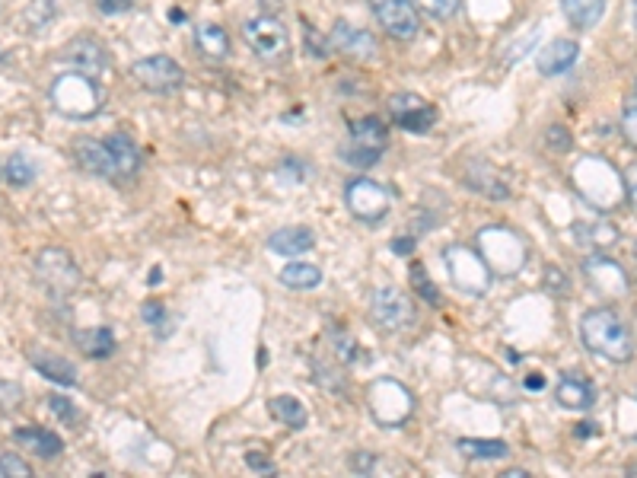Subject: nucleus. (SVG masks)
<instances>
[{
  "mask_svg": "<svg viewBox=\"0 0 637 478\" xmlns=\"http://www.w3.org/2000/svg\"><path fill=\"white\" fill-rule=\"evenodd\" d=\"M74 160H77V166L83 169V173L99 176V179H115L106 141H96V138L74 141Z\"/></svg>",
  "mask_w": 637,
  "mask_h": 478,
  "instance_id": "20",
  "label": "nucleus"
},
{
  "mask_svg": "<svg viewBox=\"0 0 637 478\" xmlns=\"http://www.w3.org/2000/svg\"><path fill=\"white\" fill-rule=\"evenodd\" d=\"M131 77L141 83L147 93L169 96V93H176L182 87L185 71L179 67V61L169 58V55H147V58L131 64Z\"/></svg>",
  "mask_w": 637,
  "mask_h": 478,
  "instance_id": "11",
  "label": "nucleus"
},
{
  "mask_svg": "<svg viewBox=\"0 0 637 478\" xmlns=\"http://www.w3.org/2000/svg\"><path fill=\"white\" fill-rule=\"evenodd\" d=\"M507 478H529V472H523V469H510V472H504Z\"/></svg>",
  "mask_w": 637,
  "mask_h": 478,
  "instance_id": "50",
  "label": "nucleus"
},
{
  "mask_svg": "<svg viewBox=\"0 0 637 478\" xmlns=\"http://www.w3.org/2000/svg\"><path fill=\"white\" fill-rule=\"evenodd\" d=\"M580 338L593 354L606 357L609 364H628L634 357L631 329L622 322V316H618L615 310H609V306H596V310L583 313Z\"/></svg>",
  "mask_w": 637,
  "mask_h": 478,
  "instance_id": "1",
  "label": "nucleus"
},
{
  "mask_svg": "<svg viewBox=\"0 0 637 478\" xmlns=\"http://www.w3.org/2000/svg\"><path fill=\"white\" fill-rule=\"evenodd\" d=\"M268 412H271L274 421H281V424H287V428H294V431L306 428V421H309L306 405L300 399H294V396H274L268 402Z\"/></svg>",
  "mask_w": 637,
  "mask_h": 478,
  "instance_id": "29",
  "label": "nucleus"
},
{
  "mask_svg": "<svg viewBox=\"0 0 637 478\" xmlns=\"http://www.w3.org/2000/svg\"><path fill=\"white\" fill-rule=\"evenodd\" d=\"M23 405V386L13 380H0V408L13 412V408Z\"/></svg>",
  "mask_w": 637,
  "mask_h": 478,
  "instance_id": "39",
  "label": "nucleus"
},
{
  "mask_svg": "<svg viewBox=\"0 0 637 478\" xmlns=\"http://www.w3.org/2000/svg\"><path fill=\"white\" fill-rule=\"evenodd\" d=\"M634 26H637V0H634Z\"/></svg>",
  "mask_w": 637,
  "mask_h": 478,
  "instance_id": "51",
  "label": "nucleus"
},
{
  "mask_svg": "<svg viewBox=\"0 0 637 478\" xmlns=\"http://www.w3.org/2000/svg\"><path fill=\"white\" fill-rule=\"evenodd\" d=\"M29 364L36 367L42 377H48L51 383H61V386H77V367L67 361V357H61V354H51V351H36L32 348L29 351Z\"/></svg>",
  "mask_w": 637,
  "mask_h": 478,
  "instance_id": "22",
  "label": "nucleus"
},
{
  "mask_svg": "<svg viewBox=\"0 0 637 478\" xmlns=\"http://www.w3.org/2000/svg\"><path fill=\"white\" fill-rule=\"evenodd\" d=\"M622 134H625V141L637 150V106H628L622 112Z\"/></svg>",
  "mask_w": 637,
  "mask_h": 478,
  "instance_id": "42",
  "label": "nucleus"
},
{
  "mask_svg": "<svg viewBox=\"0 0 637 478\" xmlns=\"http://www.w3.org/2000/svg\"><path fill=\"white\" fill-rule=\"evenodd\" d=\"M13 440L20 443L23 450L29 453H36L42 459H55L61 450H64V443L55 431H45V428H20L13 434Z\"/></svg>",
  "mask_w": 637,
  "mask_h": 478,
  "instance_id": "25",
  "label": "nucleus"
},
{
  "mask_svg": "<svg viewBox=\"0 0 637 478\" xmlns=\"http://www.w3.org/2000/svg\"><path fill=\"white\" fill-rule=\"evenodd\" d=\"M99 10L106 13V16H122L134 7V0H96Z\"/></svg>",
  "mask_w": 637,
  "mask_h": 478,
  "instance_id": "43",
  "label": "nucleus"
},
{
  "mask_svg": "<svg viewBox=\"0 0 637 478\" xmlns=\"http://www.w3.org/2000/svg\"><path fill=\"white\" fill-rule=\"evenodd\" d=\"M195 48L208 61H223L230 55V36L227 29L217 23H198L195 26Z\"/></svg>",
  "mask_w": 637,
  "mask_h": 478,
  "instance_id": "24",
  "label": "nucleus"
},
{
  "mask_svg": "<svg viewBox=\"0 0 637 478\" xmlns=\"http://www.w3.org/2000/svg\"><path fill=\"white\" fill-rule=\"evenodd\" d=\"M284 4H287V0H262V7H265L268 13H278Z\"/></svg>",
  "mask_w": 637,
  "mask_h": 478,
  "instance_id": "49",
  "label": "nucleus"
},
{
  "mask_svg": "<svg viewBox=\"0 0 637 478\" xmlns=\"http://www.w3.org/2000/svg\"><path fill=\"white\" fill-rule=\"evenodd\" d=\"M249 466H252V469H265V472H271V469H274V463H271V459L258 456V453H249Z\"/></svg>",
  "mask_w": 637,
  "mask_h": 478,
  "instance_id": "47",
  "label": "nucleus"
},
{
  "mask_svg": "<svg viewBox=\"0 0 637 478\" xmlns=\"http://www.w3.org/2000/svg\"><path fill=\"white\" fill-rule=\"evenodd\" d=\"M332 335H335V351H338V357H341V361H351V357H354V341L348 338V335H341L338 329H332Z\"/></svg>",
  "mask_w": 637,
  "mask_h": 478,
  "instance_id": "44",
  "label": "nucleus"
},
{
  "mask_svg": "<svg viewBox=\"0 0 637 478\" xmlns=\"http://www.w3.org/2000/svg\"><path fill=\"white\" fill-rule=\"evenodd\" d=\"M370 316L386 332H402L415 322V303L395 284H380L370 294Z\"/></svg>",
  "mask_w": 637,
  "mask_h": 478,
  "instance_id": "10",
  "label": "nucleus"
},
{
  "mask_svg": "<svg viewBox=\"0 0 637 478\" xmlns=\"http://www.w3.org/2000/svg\"><path fill=\"white\" fill-rule=\"evenodd\" d=\"M29 478L32 475V466L26 463L23 456H16V453H0V478Z\"/></svg>",
  "mask_w": 637,
  "mask_h": 478,
  "instance_id": "38",
  "label": "nucleus"
},
{
  "mask_svg": "<svg viewBox=\"0 0 637 478\" xmlns=\"http://www.w3.org/2000/svg\"><path fill=\"white\" fill-rule=\"evenodd\" d=\"M443 265H446V275H450L453 287L462 290V294L469 297H485L491 290L494 281V271L488 268V262L481 259V252L472 246H446L443 249Z\"/></svg>",
  "mask_w": 637,
  "mask_h": 478,
  "instance_id": "5",
  "label": "nucleus"
},
{
  "mask_svg": "<svg viewBox=\"0 0 637 478\" xmlns=\"http://www.w3.org/2000/svg\"><path fill=\"white\" fill-rule=\"evenodd\" d=\"M338 157L344 160V163H351V166H357V169H367V166H373L376 160L383 157L380 150H370V147H364V144H357V141H348L341 150H338Z\"/></svg>",
  "mask_w": 637,
  "mask_h": 478,
  "instance_id": "34",
  "label": "nucleus"
},
{
  "mask_svg": "<svg viewBox=\"0 0 637 478\" xmlns=\"http://www.w3.org/2000/svg\"><path fill=\"white\" fill-rule=\"evenodd\" d=\"M574 236L577 243L583 249H609L618 243V230L612 224H606V220H593V224H577L574 227Z\"/></svg>",
  "mask_w": 637,
  "mask_h": 478,
  "instance_id": "30",
  "label": "nucleus"
},
{
  "mask_svg": "<svg viewBox=\"0 0 637 478\" xmlns=\"http://www.w3.org/2000/svg\"><path fill=\"white\" fill-rule=\"evenodd\" d=\"M475 249L481 252V259H485L488 268L497 271V275H516V271H523V265L529 262L526 239L504 224L481 227L478 236H475Z\"/></svg>",
  "mask_w": 637,
  "mask_h": 478,
  "instance_id": "4",
  "label": "nucleus"
},
{
  "mask_svg": "<svg viewBox=\"0 0 637 478\" xmlns=\"http://www.w3.org/2000/svg\"><path fill=\"white\" fill-rule=\"evenodd\" d=\"M466 185L472 192H478V195H485V198H491V201H507L510 198V185H507V179L497 173V169L491 166V163H485V160H472L469 166H466Z\"/></svg>",
  "mask_w": 637,
  "mask_h": 478,
  "instance_id": "16",
  "label": "nucleus"
},
{
  "mask_svg": "<svg viewBox=\"0 0 637 478\" xmlns=\"http://www.w3.org/2000/svg\"><path fill=\"white\" fill-rule=\"evenodd\" d=\"M370 10L392 39L411 42L421 32V16L411 0H370Z\"/></svg>",
  "mask_w": 637,
  "mask_h": 478,
  "instance_id": "13",
  "label": "nucleus"
},
{
  "mask_svg": "<svg viewBox=\"0 0 637 478\" xmlns=\"http://www.w3.org/2000/svg\"><path fill=\"white\" fill-rule=\"evenodd\" d=\"M243 39L252 55L265 64H284L290 58V32L274 13L252 16L243 23Z\"/></svg>",
  "mask_w": 637,
  "mask_h": 478,
  "instance_id": "7",
  "label": "nucleus"
},
{
  "mask_svg": "<svg viewBox=\"0 0 637 478\" xmlns=\"http://www.w3.org/2000/svg\"><path fill=\"white\" fill-rule=\"evenodd\" d=\"M622 182H625V195H628V198H637V163H631V166L625 169Z\"/></svg>",
  "mask_w": 637,
  "mask_h": 478,
  "instance_id": "45",
  "label": "nucleus"
},
{
  "mask_svg": "<svg viewBox=\"0 0 637 478\" xmlns=\"http://www.w3.org/2000/svg\"><path fill=\"white\" fill-rule=\"evenodd\" d=\"M344 204H348V211L360 220V224H380V220L392 211V192L376 179L357 176L344 185Z\"/></svg>",
  "mask_w": 637,
  "mask_h": 478,
  "instance_id": "9",
  "label": "nucleus"
},
{
  "mask_svg": "<svg viewBox=\"0 0 637 478\" xmlns=\"http://www.w3.org/2000/svg\"><path fill=\"white\" fill-rule=\"evenodd\" d=\"M459 450H462V456H469V459H504L510 453V447L504 440H481V437L459 440Z\"/></svg>",
  "mask_w": 637,
  "mask_h": 478,
  "instance_id": "32",
  "label": "nucleus"
},
{
  "mask_svg": "<svg viewBox=\"0 0 637 478\" xmlns=\"http://www.w3.org/2000/svg\"><path fill=\"white\" fill-rule=\"evenodd\" d=\"M36 281L45 287L48 297L64 300L80 287L83 275H80V265L74 262L71 252L61 249V246H48V249L39 252V259H36Z\"/></svg>",
  "mask_w": 637,
  "mask_h": 478,
  "instance_id": "8",
  "label": "nucleus"
},
{
  "mask_svg": "<svg viewBox=\"0 0 637 478\" xmlns=\"http://www.w3.org/2000/svg\"><path fill=\"white\" fill-rule=\"evenodd\" d=\"M313 246H316V233L309 227H284V230H274L268 236V249L278 252V255H287V259L306 255Z\"/></svg>",
  "mask_w": 637,
  "mask_h": 478,
  "instance_id": "23",
  "label": "nucleus"
},
{
  "mask_svg": "<svg viewBox=\"0 0 637 478\" xmlns=\"http://www.w3.org/2000/svg\"><path fill=\"white\" fill-rule=\"evenodd\" d=\"M351 141L364 144L370 150H386L389 147V128L380 122L376 115H364V118H354L351 122Z\"/></svg>",
  "mask_w": 637,
  "mask_h": 478,
  "instance_id": "26",
  "label": "nucleus"
},
{
  "mask_svg": "<svg viewBox=\"0 0 637 478\" xmlns=\"http://www.w3.org/2000/svg\"><path fill=\"white\" fill-rule=\"evenodd\" d=\"M545 141H548V147H552L555 153H567V150H571V134H567L564 128H548V134H545Z\"/></svg>",
  "mask_w": 637,
  "mask_h": 478,
  "instance_id": "41",
  "label": "nucleus"
},
{
  "mask_svg": "<svg viewBox=\"0 0 637 478\" xmlns=\"http://www.w3.org/2000/svg\"><path fill=\"white\" fill-rule=\"evenodd\" d=\"M338 51H344L348 58H357V61H370L376 58V39L370 36L367 29L360 26H351V23H338L332 29V39H329Z\"/></svg>",
  "mask_w": 637,
  "mask_h": 478,
  "instance_id": "18",
  "label": "nucleus"
},
{
  "mask_svg": "<svg viewBox=\"0 0 637 478\" xmlns=\"http://www.w3.org/2000/svg\"><path fill=\"white\" fill-rule=\"evenodd\" d=\"M74 341L86 357H112L115 354V335L106 326L80 329V332H74Z\"/></svg>",
  "mask_w": 637,
  "mask_h": 478,
  "instance_id": "28",
  "label": "nucleus"
},
{
  "mask_svg": "<svg viewBox=\"0 0 637 478\" xmlns=\"http://www.w3.org/2000/svg\"><path fill=\"white\" fill-rule=\"evenodd\" d=\"M411 287H415V294H421L424 303L440 306V290H437L434 281H430V275H427L424 265H411Z\"/></svg>",
  "mask_w": 637,
  "mask_h": 478,
  "instance_id": "35",
  "label": "nucleus"
},
{
  "mask_svg": "<svg viewBox=\"0 0 637 478\" xmlns=\"http://www.w3.org/2000/svg\"><path fill=\"white\" fill-rule=\"evenodd\" d=\"M561 10L574 29H593L606 13V0H561Z\"/></svg>",
  "mask_w": 637,
  "mask_h": 478,
  "instance_id": "27",
  "label": "nucleus"
},
{
  "mask_svg": "<svg viewBox=\"0 0 637 478\" xmlns=\"http://www.w3.org/2000/svg\"><path fill=\"white\" fill-rule=\"evenodd\" d=\"M577 58H580V45L574 39H555L539 51L536 67H539L542 77H558L564 71H571V67L577 64Z\"/></svg>",
  "mask_w": 637,
  "mask_h": 478,
  "instance_id": "17",
  "label": "nucleus"
},
{
  "mask_svg": "<svg viewBox=\"0 0 637 478\" xmlns=\"http://www.w3.org/2000/svg\"><path fill=\"white\" fill-rule=\"evenodd\" d=\"M48 402H51V412H55L58 418H64L67 424H80V412L71 405V399H64V396H48Z\"/></svg>",
  "mask_w": 637,
  "mask_h": 478,
  "instance_id": "40",
  "label": "nucleus"
},
{
  "mask_svg": "<svg viewBox=\"0 0 637 478\" xmlns=\"http://www.w3.org/2000/svg\"><path fill=\"white\" fill-rule=\"evenodd\" d=\"M281 284L284 287H294V290H313L322 284V268L319 265H309V262H290L281 271Z\"/></svg>",
  "mask_w": 637,
  "mask_h": 478,
  "instance_id": "31",
  "label": "nucleus"
},
{
  "mask_svg": "<svg viewBox=\"0 0 637 478\" xmlns=\"http://www.w3.org/2000/svg\"><path fill=\"white\" fill-rule=\"evenodd\" d=\"M411 249H415V246H411V239H392V252L395 255H408Z\"/></svg>",
  "mask_w": 637,
  "mask_h": 478,
  "instance_id": "48",
  "label": "nucleus"
},
{
  "mask_svg": "<svg viewBox=\"0 0 637 478\" xmlns=\"http://www.w3.org/2000/svg\"><path fill=\"white\" fill-rule=\"evenodd\" d=\"M373 466H376L373 456H367V453H357V456H354V472H370Z\"/></svg>",
  "mask_w": 637,
  "mask_h": 478,
  "instance_id": "46",
  "label": "nucleus"
},
{
  "mask_svg": "<svg viewBox=\"0 0 637 478\" xmlns=\"http://www.w3.org/2000/svg\"><path fill=\"white\" fill-rule=\"evenodd\" d=\"M141 319L147 322L150 329H157V335L163 338L169 329H163L166 322H169V313H166V306L163 303H157V300H147L144 306H141Z\"/></svg>",
  "mask_w": 637,
  "mask_h": 478,
  "instance_id": "36",
  "label": "nucleus"
},
{
  "mask_svg": "<svg viewBox=\"0 0 637 478\" xmlns=\"http://www.w3.org/2000/svg\"><path fill=\"white\" fill-rule=\"evenodd\" d=\"M4 176H7L10 185H16V189H23V185H32V182H36L39 166L32 163L29 157H23V153H13V157L7 160Z\"/></svg>",
  "mask_w": 637,
  "mask_h": 478,
  "instance_id": "33",
  "label": "nucleus"
},
{
  "mask_svg": "<svg viewBox=\"0 0 637 478\" xmlns=\"http://www.w3.org/2000/svg\"><path fill=\"white\" fill-rule=\"evenodd\" d=\"M583 281H587L593 294L606 297V300H625L628 287H631L625 268L615 259H609V255H599V252L583 262Z\"/></svg>",
  "mask_w": 637,
  "mask_h": 478,
  "instance_id": "12",
  "label": "nucleus"
},
{
  "mask_svg": "<svg viewBox=\"0 0 637 478\" xmlns=\"http://www.w3.org/2000/svg\"><path fill=\"white\" fill-rule=\"evenodd\" d=\"M109 147V157H112V173L115 179H134L141 173V150L134 147V141L128 134H112L106 138Z\"/></svg>",
  "mask_w": 637,
  "mask_h": 478,
  "instance_id": "21",
  "label": "nucleus"
},
{
  "mask_svg": "<svg viewBox=\"0 0 637 478\" xmlns=\"http://www.w3.org/2000/svg\"><path fill=\"white\" fill-rule=\"evenodd\" d=\"M389 112L395 118V125L405 128V131H430L437 122V109L430 106L427 99H421L418 93H395L389 99Z\"/></svg>",
  "mask_w": 637,
  "mask_h": 478,
  "instance_id": "14",
  "label": "nucleus"
},
{
  "mask_svg": "<svg viewBox=\"0 0 637 478\" xmlns=\"http://www.w3.org/2000/svg\"><path fill=\"white\" fill-rule=\"evenodd\" d=\"M0 61H4V55H0Z\"/></svg>",
  "mask_w": 637,
  "mask_h": 478,
  "instance_id": "53",
  "label": "nucleus"
},
{
  "mask_svg": "<svg viewBox=\"0 0 637 478\" xmlns=\"http://www.w3.org/2000/svg\"><path fill=\"white\" fill-rule=\"evenodd\" d=\"M418 7H421L427 16H434V20H450V16L459 13L462 0H418Z\"/></svg>",
  "mask_w": 637,
  "mask_h": 478,
  "instance_id": "37",
  "label": "nucleus"
},
{
  "mask_svg": "<svg viewBox=\"0 0 637 478\" xmlns=\"http://www.w3.org/2000/svg\"><path fill=\"white\" fill-rule=\"evenodd\" d=\"M634 259H637V243H634Z\"/></svg>",
  "mask_w": 637,
  "mask_h": 478,
  "instance_id": "52",
  "label": "nucleus"
},
{
  "mask_svg": "<svg viewBox=\"0 0 637 478\" xmlns=\"http://www.w3.org/2000/svg\"><path fill=\"white\" fill-rule=\"evenodd\" d=\"M571 182L583 201H590L593 208H602V211H612L615 204L625 198V182L618 176V169H612L606 160H596V157H583L574 166Z\"/></svg>",
  "mask_w": 637,
  "mask_h": 478,
  "instance_id": "3",
  "label": "nucleus"
},
{
  "mask_svg": "<svg viewBox=\"0 0 637 478\" xmlns=\"http://www.w3.org/2000/svg\"><path fill=\"white\" fill-rule=\"evenodd\" d=\"M48 99L58 115L71 118V122H90L99 109L106 106V90H102L99 77L83 71H64L51 80Z\"/></svg>",
  "mask_w": 637,
  "mask_h": 478,
  "instance_id": "2",
  "label": "nucleus"
},
{
  "mask_svg": "<svg viewBox=\"0 0 637 478\" xmlns=\"http://www.w3.org/2000/svg\"><path fill=\"white\" fill-rule=\"evenodd\" d=\"M555 399L567 412H590L596 405V389L587 377H580V373H567L555 389Z\"/></svg>",
  "mask_w": 637,
  "mask_h": 478,
  "instance_id": "19",
  "label": "nucleus"
},
{
  "mask_svg": "<svg viewBox=\"0 0 637 478\" xmlns=\"http://www.w3.org/2000/svg\"><path fill=\"white\" fill-rule=\"evenodd\" d=\"M64 61L74 67V71H83V74H106L109 67H112V55H109V48L102 45L99 39L93 36H80L74 39L71 45L64 48Z\"/></svg>",
  "mask_w": 637,
  "mask_h": 478,
  "instance_id": "15",
  "label": "nucleus"
},
{
  "mask_svg": "<svg viewBox=\"0 0 637 478\" xmlns=\"http://www.w3.org/2000/svg\"><path fill=\"white\" fill-rule=\"evenodd\" d=\"M367 412L383 428H399L415 412V396L411 389L392 377H380L367 386Z\"/></svg>",
  "mask_w": 637,
  "mask_h": 478,
  "instance_id": "6",
  "label": "nucleus"
}]
</instances>
